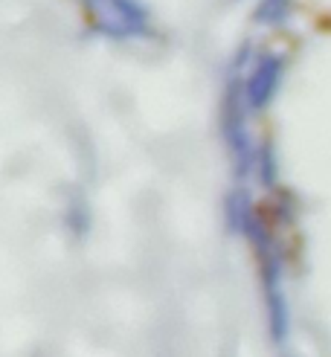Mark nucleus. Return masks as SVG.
Here are the masks:
<instances>
[{
  "label": "nucleus",
  "instance_id": "1",
  "mask_svg": "<svg viewBox=\"0 0 331 357\" xmlns=\"http://www.w3.org/2000/svg\"><path fill=\"white\" fill-rule=\"evenodd\" d=\"M247 96H244V84L238 76H233L226 82L224 91V102H221V134L224 142L230 149L236 174H247L250 163H253V142H250V131H247Z\"/></svg>",
  "mask_w": 331,
  "mask_h": 357
},
{
  "label": "nucleus",
  "instance_id": "2",
  "mask_svg": "<svg viewBox=\"0 0 331 357\" xmlns=\"http://www.w3.org/2000/svg\"><path fill=\"white\" fill-rule=\"evenodd\" d=\"M93 26L111 38H134L148 32V12L139 0H84Z\"/></svg>",
  "mask_w": 331,
  "mask_h": 357
},
{
  "label": "nucleus",
  "instance_id": "3",
  "mask_svg": "<svg viewBox=\"0 0 331 357\" xmlns=\"http://www.w3.org/2000/svg\"><path fill=\"white\" fill-rule=\"evenodd\" d=\"M282 59L273 56V52H265L250 70L247 82H244V96H247L250 111H261L273 102L279 82H282Z\"/></svg>",
  "mask_w": 331,
  "mask_h": 357
},
{
  "label": "nucleus",
  "instance_id": "4",
  "mask_svg": "<svg viewBox=\"0 0 331 357\" xmlns=\"http://www.w3.org/2000/svg\"><path fill=\"white\" fill-rule=\"evenodd\" d=\"M224 209H226V227H230V233L241 236L247 233L250 224H253V204H250V195L244 189H233L230 195H226L224 201Z\"/></svg>",
  "mask_w": 331,
  "mask_h": 357
},
{
  "label": "nucleus",
  "instance_id": "5",
  "mask_svg": "<svg viewBox=\"0 0 331 357\" xmlns=\"http://www.w3.org/2000/svg\"><path fill=\"white\" fill-rule=\"evenodd\" d=\"M288 12H291V0H261L253 17H256V24L279 26L288 17Z\"/></svg>",
  "mask_w": 331,
  "mask_h": 357
},
{
  "label": "nucleus",
  "instance_id": "6",
  "mask_svg": "<svg viewBox=\"0 0 331 357\" xmlns=\"http://www.w3.org/2000/svg\"><path fill=\"white\" fill-rule=\"evenodd\" d=\"M261 183H265V186H273L276 183V157H273V146H270V142L261 149Z\"/></svg>",
  "mask_w": 331,
  "mask_h": 357
}]
</instances>
